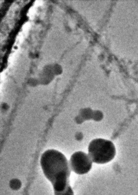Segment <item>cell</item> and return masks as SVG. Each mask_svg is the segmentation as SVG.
I'll return each instance as SVG.
<instances>
[{
  "label": "cell",
  "instance_id": "1",
  "mask_svg": "<svg viewBox=\"0 0 138 195\" xmlns=\"http://www.w3.org/2000/svg\"><path fill=\"white\" fill-rule=\"evenodd\" d=\"M40 164L45 177L53 185L54 195H74L70 185V165L62 153L47 150L41 156Z\"/></svg>",
  "mask_w": 138,
  "mask_h": 195
},
{
  "label": "cell",
  "instance_id": "2",
  "mask_svg": "<svg viewBox=\"0 0 138 195\" xmlns=\"http://www.w3.org/2000/svg\"><path fill=\"white\" fill-rule=\"evenodd\" d=\"M88 152L94 163L99 164L108 163L115 156V146L111 141L95 139L90 143Z\"/></svg>",
  "mask_w": 138,
  "mask_h": 195
},
{
  "label": "cell",
  "instance_id": "3",
  "mask_svg": "<svg viewBox=\"0 0 138 195\" xmlns=\"http://www.w3.org/2000/svg\"><path fill=\"white\" fill-rule=\"evenodd\" d=\"M71 169L78 175H85L91 169L93 161L85 152L78 151L71 155L70 160Z\"/></svg>",
  "mask_w": 138,
  "mask_h": 195
}]
</instances>
